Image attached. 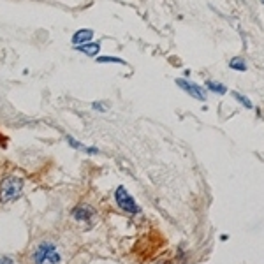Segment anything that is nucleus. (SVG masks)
<instances>
[{
	"label": "nucleus",
	"mask_w": 264,
	"mask_h": 264,
	"mask_svg": "<svg viewBox=\"0 0 264 264\" xmlns=\"http://www.w3.org/2000/svg\"><path fill=\"white\" fill-rule=\"evenodd\" d=\"M62 261H64V255L55 241H39L30 252L32 264H62Z\"/></svg>",
	"instance_id": "1"
},
{
	"label": "nucleus",
	"mask_w": 264,
	"mask_h": 264,
	"mask_svg": "<svg viewBox=\"0 0 264 264\" xmlns=\"http://www.w3.org/2000/svg\"><path fill=\"white\" fill-rule=\"evenodd\" d=\"M25 194V180L16 175H5L0 181V203L11 204Z\"/></svg>",
	"instance_id": "2"
},
{
	"label": "nucleus",
	"mask_w": 264,
	"mask_h": 264,
	"mask_svg": "<svg viewBox=\"0 0 264 264\" xmlns=\"http://www.w3.org/2000/svg\"><path fill=\"white\" fill-rule=\"evenodd\" d=\"M115 203H116V206L123 211V213L138 215L139 211H141L139 204L136 203V199H134V195L130 194L129 190H127L123 185L116 187L115 189Z\"/></svg>",
	"instance_id": "3"
},
{
	"label": "nucleus",
	"mask_w": 264,
	"mask_h": 264,
	"mask_svg": "<svg viewBox=\"0 0 264 264\" xmlns=\"http://www.w3.org/2000/svg\"><path fill=\"white\" fill-rule=\"evenodd\" d=\"M176 85L183 90L185 93H189L190 97H194L195 101H206V90H203V87L197 83H192V81H189V79L185 78H178L176 79Z\"/></svg>",
	"instance_id": "4"
},
{
	"label": "nucleus",
	"mask_w": 264,
	"mask_h": 264,
	"mask_svg": "<svg viewBox=\"0 0 264 264\" xmlns=\"http://www.w3.org/2000/svg\"><path fill=\"white\" fill-rule=\"evenodd\" d=\"M95 208L93 206H90V204L87 203H81L78 204V206H74L72 208V211H70V217H72V220H76V222H81V224H87L90 222V220H93V217H95Z\"/></svg>",
	"instance_id": "5"
},
{
	"label": "nucleus",
	"mask_w": 264,
	"mask_h": 264,
	"mask_svg": "<svg viewBox=\"0 0 264 264\" xmlns=\"http://www.w3.org/2000/svg\"><path fill=\"white\" fill-rule=\"evenodd\" d=\"M65 141H67V144L69 146H72L74 150H81V152L88 153V155H99V148H95V146H88V144L81 143V141H78V139H74L72 136H67L65 138Z\"/></svg>",
	"instance_id": "6"
},
{
	"label": "nucleus",
	"mask_w": 264,
	"mask_h": 264,
	"mask_svg": "<svg viewBox=\"0 0 264 264\" xmlns=\"http://www.w3.org/2000/svg\"><path fill=\"white\" fill-rule=\"evenodd\" d=\"M93 37V30H90V28H79V30H76L74 34H72V44L74 46H81V44H87V42H90Z\"/></svg>",
	"instance_id": "7"
},
{
	"label": "nucleus",
	"mask_w": 264,
	"mask_h": 264,
	"mask_svg": "<svg viewBox=\"0 0 264 264\" xmlns=\"http://www.w3.org/2000/svg\"><path fill=\"white\" fill-rule=\"evenodd\" d=\"M76 51H81V53H85L87 56H97V53L101 51V42H87V44H81V46H76L74 48Z\"/></svg>",
	"instance_id": "8"
},
{
	"label": "nucleus",
	"mask_w": 264,
	"mask_h": 264,
	"mask_svg": "<svg viewBox=\"0 0 264 264\" xmlns=\"http://www.w3.org/2000/svg\"><path fill=\"white\" fill-rule=\"evenodd\" d=\"M206 88H208V90H211L213 93H226L227 92L226 85L217 83V81H213V79H208V81H206Z\"/></svg>",
	"instance_id": "9"
},
{
	"label": "nucleus",
	"mask_w": 264,
	"mask_h": 264,
	"mask_svg": "<svg viewBox=\"0 0 264 264\" xmlns=\"http://www.w3.org/2000/svg\"><path fill=\"white\" fill-rule=\"evenodd\" d=\"M229 67H231L232 70H240V72H245L246 70V64L243 58H240V56H234V58H231V62H229Z\"/></svg>",
	"instance_id": "10"
},
{
	"label": "nucleus",
	"mask_w": 264,
	"mask_h": 264,
	"mask_svg": "<svg viewBox=\"0 0 264 264\" xmlns=\"http://www.w3.org/2000/svg\"><path fill=\"white\" fill-rule=\"evenodd\" d=\"M95 62H97V64H118V65L125 64V60H123V58H118V56H97Z\"/></svg>",
	"instance_id": "11"
},
{
	"label": "nucleus",
	"mask_w": 264,
	"mask_h": 264,
	"mask_svg": "<svg viewBox=\"0 0 264 264\" xmlns=\"http://www.w3.org/2000/svg\"><path fill=\"white\" fill-rule=\"evenodd\" d=\"M232 97L236 99V101H240V102H241V106L248 107V109H252V107H254V104H252V101H250V99H246L245 95H241V93H238V92H232Z\"/></svg>",
	"instance_id": "12"
},
{
	"label": "nucleus",
	"mask_w": 264,
	"mask_h": 264,
	"mask_svg": "<svg viewBox=\"0 0 264 264\" xmlns=\"http://www.w3.org/2000/svg\"><path fill=\"white\" fill-rule=\"evenodd\" d=\"M0 264H16V261H14L13 255L2 254V255H0Z\"/></svg>",
	"instance_id": "13"
},
{
	"label": "nucleus",
	"mask_w": 264,
	"mask_h": 264,
	"mask_svg": "<svg viewBox=\"0 0 264 264\" xmlns=\"http://www.w3.org/2000/svg\"><path fill=\"white\" fill-rule=\"evenodd\" d=\"M92 107L99 113H106L107 111V106H104V102H93Z\"/></svg>",
	"instance_id": "14"
},
{
	"label": "nucleus",
	"mask_w": 264,
	"mask_h": 264,
	"mask_svg": "<svg viewBox=\"0 0 264 264\" xmlns=\"http://www.w3.org/2000/svg\"><path fill=\"white\" fill-rule=\"evenodd\" d=\"M261 2H263V4H264V0H261Z\"/></svg>",
	"instance_id": "15"
}]
</instances>
